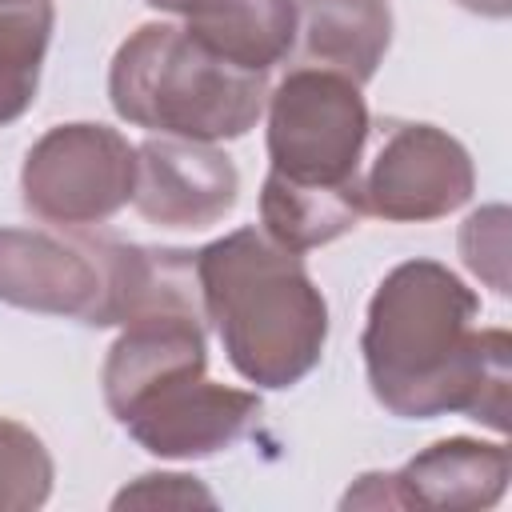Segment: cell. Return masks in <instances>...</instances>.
Listing matches in <instances>:
<instances>
[{
  "instance_id": "8",
  "label": "cell",
  "mask_w": 512,
  "mask_h": 512,
  "mask_svg": "<svg viewBox=\"0 0 512 512\" xmlns=\"http://www.w3.org/2000/svg\"><path fill=\"white\" fill-rule=\"evenodd\" d=\"M508 480L512 456L504 444L444 436L396 472H364L344 492L340 508H492Z\"/></svg>"
},
{
  "instance_id": "13",
  "label": "cell",
  "mask_w": 512,
  "mask_h": 512,
  "mask_svg": "<svg viewBox=\"0 0 512 512\" xmlns=\"http://www.w3.org/2000/svg\"><path fill=\"white\" fill-rule=\"evenodd\" d=\"M176 16L192 40L244 72L268 76L296 44V0H180Z\"/></svg>"
},
{
  "instance_id": "21",
  "label": "cell",
  "mask_w": 512,
  "mask_h": 512,
  "mask_svg": "<svg viewBox=\"0 0 512 512\" xmlns=\"http://www.w3.org/2000/svg\"><path fill=\"white\" fill-rule=\"evenodd\" d=\"M0 4H16V0H0Z\"/></svg>"
},
{
  "instance_id": "7",
  "label": "cell",
  "mask_w": 512,
  "mask_h": 512,
  "mask_svg": "<svg viewBox=\"0 0 512 512\" xmlns=\"http://www.w3.org/2000/svg\"><path fill=\"white\" fill-rule=\"evenodd\" d=\"M476 192L468 148L424 120H380L356 172L360 212L388 224H428L464 208Z\"/></svg>"
},
{
  "instance_id": "15",
  "label": "cell",
  "mask_w": 512,
  "mask_h": 512,
  "mask_svg": "<svg viewBox=\"0 0 512 512\" xmlns=\"http://www.w3.org/2000/svg\"><path fill=\"white\" fill-rule=\"evenodd\" d=\"M52 24V0L0 4V128L16 124L36 100Z\"/></svg>"
},
{
  "instance_id": "5",
  "label": "cell",
  "mask_w": 512,
  "mask_h": 512,
  "mask_svg": "<svg viewBox=\"0 0 512 512\" xmlns=\"http://www.w3.org/2000/svg\"><path fill=\"white\" fill-rule=\"evenodd\" d=\"M268 172L308 184L356 192V172L368 148L372 116L352 84L328 68H292L264 100Z\"/></svg>"
},
{
  "instance_id": "6",
  "label": "cell",
  "mask_w": 512,
  "mask_h": 512,
  "mask_svg": "<svg viewBox=\"0 0 512 512\" xmlns=\"http://www.w3.org/2000/svg\"><path fill=\"white\" fill-rule=\"evenodd\" d=\"M136 148L108 124L72 120L48 128L20 168L24 208L56 228L108 224L132 204Z\"/></svg>"
},
{
  "instance_id": "3",
  "label": "cell",
  "mask_w": 512,
  "mask_h": 512,
  "mask_svg": "<svg viewBox=\"0 0 512 512\" xmlns=\"http://www.w3.org/2000/svg\"><path fill=\"white\" fill-rule=\"evenodd\" d=\"M204 320L240 380L280 392L300 384L328 344V300L300 252L260 228H236L196 252Z\"/></svg>"
},
{
  "instance_id": "14",
  "label": "cell",
  "mask_w": 512,
  "mask_h": 512,
  "mask_svg": "<svg viewBox=\"0 0 512 512\" xmlns=\"http://www.w3.org/2000/svg\"><path fill=\"white\" fill-rule=\"evenodd\" d=\"M364 220L356 192L308 188L292 184L276 172L264 176L260 188V232L272 236L288 252H312L340 236H348Z\"/></svg>"
},
{
  "instance_id": "18",
  "label": "cell",
  "mask_w": 512,
  "mask_h": 512,
  "mask_svg": "<svg viewBox=\"0 0 512 512\" xmlns=\"http://www.w3.org/2000/svg\"><path fill=\"white\" fill-rule=\"evenodd\" d=\"M112 508H216V496L188 472H144L116 492Z\"/></svg>"
},
{
  "instance_id": "4",
  "label": "cell",
  "mask_w": 512,
  "mask_h": 512,
  "mask_svg": "<svg viewBox=\"0 0 512 512\" xmlns=\"http://www.w3.org/2000/svg\"><path fill=\"white\" fill-rule=\"evenodd\" d=\"M108 100L120 120L144 132L220 144L236 140L264 116L268 80L244 72L200 40L184 24H140L112 56Z\"/></svg>"
},
{
  "instance_id": "19",
  "label": "cell",
  "mask_w": 512,
  "mask_h": 512,
  "mask_svg": "<svg viewBox=\"0 0 512 512\" xmlns=\"http://www.w3.org/2000/svg\"><path fill=\"white\" fill-rule=\"evenodd\" d=\"M460 8H468V12H480V16H508V8H512V0H456Z\"/></svg>"
},
{
  "instance_id": "20",
  "label": "cell",
  "mask_w": 512,
  "mask_h": 512,
  "mask_svg": "<svg viewBox=\"0 0 512 512\" xmlns=\"http://www.w3.org/2000/svg\"><path fill=\"white\" fill-rule=\"evenodd\" d=\"M148 8H156V12H172L176 16V8H180V0H144Z\"/></svg>"
},
{
  "instance_id": "1",
  "label": "cell",
  "mask_w": 512,
  "mask_h": 512,
  "mask_svg": "<svg viewBox=\"0 0 512 512\" xmlns=\"http://www.w3.org/2000/svg\"><path fill=\"white\" fill-rule=\"evenodd\" d=\"M480 296L440 260H404L372 292L360 352L376 404L400 420L508 428L512 336L480 328Z\"/></svg>"
},
{
  "instance_id": "16",
  "label": "cell",
  "mask_w": 512,
  "mask_h": 512,
  "mask_svg": "<svg viewBox=\"0 0 512 512\" xmlns=\"http://www.w3.org/2000/svg\"><path fill=\"white\" fill-rule=\"evenodd\" d=\"M56 464L48 444L20 420L0 416V512H32L48 504Z\"/></svg>"
},
{
  "instance_id": "12",
  "label": "cell",
  "mask_w": 512,
  "mask_h": 512,
  "mask_svg": "<svg viewBox=\"0 0 512 512\" xmlns=\"http://www.w3.org/2000/svg\"><path fill=\"white\" fill-rule=\"evenodd\" d=\"M392 44L388 0H296L292 56L304 68H328L352 84H368Z\"/></svg>"
},
{
  "instance_id": "11",
  "label": "cell",
  "mask_w": 512,
  "mask_h": 512,
  "mask_svg": "<svg viewBox=\"0 0 512 512\" xmlns=\"http://www.w3.org/2000/svg\"><path fill=\"white\" fill-rule=\"evenodd\" d=\"M100 256H104L100 328H124L144 316H204L196 252L100 240Z\"/></svg>"
},
{
  "instance_id": "17",
  "label": "cell",
  "mask_w": 512,
  "mask_h": 512,
  "mask_svg": "<svg viewBox=\"0 0 512 512\" xmlns=\"http://www.w3.org/2000/svg\"><path fill=\"white\" fill-rule=\"evenodd\" d=\"M460 256L496 296H508V208H476L460 228Z\"/></svg>"
},
{
  "instance_id": "9",
  "label": "cell",
  "mask_w": 512,
  "mask_h": 512,
  "mask_svg": "<svg viewBox=\"0 0 512 512\" xmlns=\"http://www.w3.org/2000/svg\"><path fill=\"white\" fill-rule=\"evenodd\" d=\"M0 304L40 316H72L100 328V240L60 236L48 228H0Z\"/></svg>"
},
{
  "instance_id": "2",
  "label": "cell",
  "mask_w": 512,
  "mask_h": 512,
  "mask_svg": "<svg viewBox=\"0 0 512 512\" xmlns=\"http://www.w3.org/2000/svg\"><path fill=\"white\" fill-rule=\"evenodd\" d=\"M100 388L112 420L160 460H204L260 420V396L208 376L204 316H144L112 340Z\"/></svg>"
},
{
  "instance_id": "10",
  "label": "cell",
  "mask_w": 512,
  "mask_h": 512,
  "mask_svg": "<svg viewBox=\"0 0 512 512\" xmlns=\"http://www.w3.org/2000/svg\"><path fill=\"white\" fill-rule=\"evenodd\" d=\"M240 200V172L228 152L200 140L152 136L136 148L132 208L156 228H212Z\"/></svg>"
}]
</instances>
